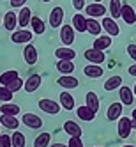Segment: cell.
<instances>
[{
    "instance_id": "obj_1",
    "label": "cell",
    "mask_w": 136,
    "mask_h": 147,
    "mask_svg": "<svg viewBox=\"0 0 136 147\" xmlns=\"http://www.w3.org/2000/svg\"><path fill=\"white\" fill-rule=\"evenodd\" d=\"M131 129H133V119L120 117L119 119V126H117V131H119L120 138H127V136L131 135Z\"/></svg>"
},
{
    "instance_id": "obj_2",
    "label": "cell",
    "mask_w": 136,
    "mask_h": 147,
    "mask_svg": "<svg viewBox=\"0 0 136 147\" xmlns=\"http://www.w3.org/2000/svg\"><path fill=\"white\" fill-rule=\"evenodd\" d=\"M83 57H85L90 64H103L104 60H106V57H104V53L101 50H96V48H88L85 50V53H83Z\"/></svg>"
},
{
    "instance_id": "obj_3",
    "label": "cell",
    "mask_w": 136,
    "mask_h": 147,
    "mask_svg": "<svg viewBox=\"0 0 136 147\" xmlns=\"http://www.w3.org/2000/svg\"><path fill=\"white\" fill-rule=\"evenodd\" d=\"M60 41L64 43V46H71L74 43V27L62 25L60 27Z\"/></svg>"
},
{
    "instance_id": "obj_4",
    "label": "cell",
    "mask_w": 136,
    "mask_h": 147,
    "mask_svg": "<svg viewBox=\"0 0 136 147\" xmlns=\"http://www.w3.org/2000/svg\"><path fill=\"white\" fill-rule=\"evenodd\" d=\"M60 107H62V105H58L53 99H41L39 101V108L43 110L44 113H50V115H57L60 112Z\"/></svg>"
},
{
    "instance_id": "obj_5",
    "label": "cell",
    "mask_w": 136,
    "mask_h": 147,
    "mask_svg": "<svg viewBox=\"0 0 136 147\" xmlns=\"http://www.w3.org/2000/svg\"><path fill=\"white\" fill-rule=\"evenodd\" d=\"M32 37H34V32L21 28V30H16V32H13L11 41H13V43H16V45H21V43H30V41H32Z\"/></svg>"
},
{
    "instance_id": "obj_6",
    "label": "cell",
    "mask_w": 136,
    "mask_h": 147,
    "mask_svg": "<svg viewBox=\"0 0 136 147\" xmlns=\"http://www.w3.org/2000/svg\"><path fill=\"white\" fill-rule=\"evenodd\" d=\"M85 14H88V18H101L106 14V7L101 2H94V4L85 7Z\"/></svg>"
},
{
    "instance_id": "obj_7",
    "label": "cell",
    "mask_w": 136,
    "mask_h": 147,
    "mask_svg": "<svg viewBox=\"0 0 136 147\" xmlns=\"http://www.w3.org/2000/svg\"><path fill=\"white\" fill-rule=\"evenodd\" d=\"M62 22H64V9L62 7H53L51 13H50V25H51V28L62 27Z\"/></svg>"
},
{
    "instance_id": "obj_8",
    "label": "cell",
    "mask_w": 136,
    "mask_h": 147,
    "mask_svg": "<svg viewBox=\"0 0 136 147\" xmlns=\"http://www.w3.org/2000/svg\"><path fill=\"white\" fill-rule=\"evenodd\" d=\"M101 23H103V30H106V34H108V36L113 37V36H119V34H120V28H119L117 22H115L111 16H110V18H108V16H106V18H103V22H101Z\"/></svg>"
},
{
    "instance_id": "obj_9",
    "label": "cell",
    "mask_w": 136,
    "mask_h": 147,
    "mask_svg": "<svg viewBox=\"0 0 136 147\" xmlns=\"http://www.w3.org/2000/svg\"><path fill=\"white\" fill-rule=\"evenodd\" d=\"M57 83H58L62 89H66V90H69V89H76V87L80 85L78 78L72 76V75H62V76L57 80Z\"/></svg>"
},
{
    "instance_id": "obj_10",
    "label": "cell",
    "mask_w": 136,
    "mask_h": 147,
    "mask_svg": "<svg viewBox=\"0 0 136 147\" xmlns=\"http://www.w3.org/2000/svg\"><path fill=\"white\" fill-rule=\"evenodd\" d=\"M23 59H25V62H27L28 66H34L36 62H37V59H39V55H37V48H36L34 45L27 43V46H25V50H23Z\"/></svg>"
},
{
    "instance_id": "obj_11",
    "label": "cell",
    "mask_w": 136,
    "mask_h": 147,
    "mask_svg": "<svg viewBox=\"0 0 136 147\" xmlns=\"http://www.w3.org/2000/svg\"><path fill=\"white\" fill-rule=\"evenodd\" d=\"M23 124L27 126V128L30 129H39L43 128V121H41V117H37L36 113H23Z\"/></svg>"
},
{
    "instance_id": "obj_12",
    "label": "cell",
    "mask_w": 136,
    "mask_h": 147,
    "mask_svg": "<svg viewBox=\"0 0 136 147\" xmlns=\"http://www.w3.org/2000/svg\"><path fill=\"white\" fill-rule=\"evenodd\" d=\"M122 117V103H111L106 110V119L108 121H119Z\"/></svg>"
},
{
    "instance_id": "obj_13",
    "label": "cell",
    "mask_w": 136,
    "mask_h": 147,
    "mask_svg": "<svg viewBox=\"0 0 136 147\" xmlns=\"http://www.w3.org/2000/svg\"><path fill=\"white\" fill-rule=\"evenodd\" d=\"M122 20H124L127 25L136 23V13H134L133 5H129V4H122Z\"/></svg>"
},
{
    "instance_id": "obj_14",
    "label": "cell",
    "mask_w": 136,
    "mask_h": 147,
    "mask_svg": "<svg viewBox=\"0 0 136 147\" xmlns=\"http://www.w3.org/2000/svg\"><path fill=\"white\" fill-rule=\"evenodd\" d=\"M87 22H88V18H85V14H74L72 16V27H74V30H78V32H87Z\"/></svg>"
},
{
    "instance_id": "obj_15",
    "label": "cell",
    "mask_w": 136,
    "mask_h": 147,
    "mask_svg": "<svg viewBox=\"0 0 136 147\" xmlns=\"http://www.w3.org/2000/svg\"><path fill=\"white\" fill-rule=\"evenodd\" d=\"M55 57H58V60H72L76 57V51L69 46H62L55 50Z\"/></svg>"
},
{
    "instance_id": "obj_16",
    "label": "cell",
    "mask_w": 136,
    "mask_h": 147,
    "mask_svg": "<svg viewBox=\"0 0 136 147\" xmlns=\"http://www.w3.org/2000/svg\"><path fill=\"white\" fill-rule=\"evenodd\" d=\"M83 73H85L88 78H101L104 75V69L99 64H88V66L83 67Z\"/></svg>"
},
{
    "instance_id": "obj_17",
    "label": "cell",
    "mask_w": 136,
    "mask_h": 147,
    "mask_svg": "<svg viewBox=\"0 0 136 147\" xmlns=\"http://www.w3.org/2000/svg\"><path fill=\"white\" fill-rule=\"evenodd\" d=\"M30 20H32V11L28 7H21V11L18 13V25L21 28H25L30 25Z\"/></svg>"
},
{
    "instance_id": "obj_18",
    "label": "cell",
    "mask_w": 136,
    "mask_h": 147,
    "mask_svg": "<svg viewBox=\"0 0 136 147\" xmlns=\"http://www.w3.org/2000/svg\"><path fill=\"white\" fill-rule=\"evenodd\" d=\"M41 82H43V80H41V76L39 75H30L28 78H27V82H25V90L27 92H36L39 87H41Z\"/></svg>"
},
{
    "instance_id": "obj_19",
    "label": "cell",
    "mask_w": 136,
    "mask_h": 147,
    "mask_svg": "<svg viewBox=\"0 0 136 147\" xmlns=\"http://www.w3.org/2000/svg\"><path fill=\"white\" fill-rule=\"evenodd\" d=\"M64 131L69 136H81V133H83V129L80 128V124L74 122V121H66L64 122Z\"/></svg>"
},
{
    "instance_id": "obj_20",
    "label": "cell",
    "mask_w": 136,
    "mask_h": 147,
    "mask_svg": "<svg viewBox=\"0 0 136 147\" xmlns=\"http://www.w3.org/2000/svg\"><path fill=\"white\" fill-rule=\"evenodd\" d=\"M76 115H78L81 121H85V122H90V121L96 119V112L90 110L87 105H85V107H78L76 108Z\"/></svg>"
},
{
    "instance_id": "obj_21",
    "label": "cell",
    "mask_w": 136,
    "mask_h": 147,
    "mask_svg": "<svg viewBox=\"0 0 136 147\" xmlns=\"http://www.w3.org/2000/svg\"><path fill=\"white\" fill-rule=\"evenodd\" d=\"M0 124H2L4 128H7V129H16L18 126H19V121H18L16 115H5V113H2V117H0Z\"/></svg>"
},
{
    "instance_id": "obj_22",
    "label": "cell",
    "mask_w": 136,
    "mask_h": 147,
    "mask_svg": "<svg viewBox=\"0 0 136 147\" xmlns=\"http://www.w3.org/2000/svg\"><path fill=\"white\" fill-rule=\"evenodd\" d=\"M16 25H18V14L13 13V11H7L4 14V27H5V30H14Z\"/></svg>"
},
{
    "instance_id": "obj_23",
    "label": "cell",
    "mask_w": 136,
    "mask_h": 147,
    "mask_svg": "<svg viewBox=\"0 0 136 147\" xmlns=\"http://www.w3.org/2000/svg\"><path fill=\"white\" fill-rule=\"evenodd\" d=\"M111 46V36H99L96 41H94V46L92 48H96V50H101V51H104V50H108Z\"/></svg>"
},
{
    "instance_id": "obj_24",
    "label": "cell",
    "mask_w": 136,
    "mask_h": 147,
    "mask_svg": "<svg viewBox=\"0 0 136 147\" xmlns=\"http://www.w3.org/2000/svg\"><path fill=\"white\" fill-rule=\"evenodd\" d=\"M119 94H120V99H122L124 105H133V101H134V92H133V89L122 85L119 89Z\"/></svg>"
},
{
    "instance_id": "obj_25",
    "label": "cell",
    "mask_w": 136,
    "mask_h": 147,
    "mask_svg": "<svg viewBox=\"0 0 136 147\" xmlns=\"http://www.w3.org/2000/svg\"><path fill=\"white\" fill-rule=\"evenodd\" d=\"M104 90H115V89H120L122 87V76H119V75H115V76H110L106 82H104Z\"/></svg>"
},
{
    "instance_id": "obj_26",
    "label": "cell",
    "mask_w": 136,
    "mask_h": 147,
    "mask_svg": "<svg viewBox=\"0 0 136 147\" xmlns=\"http://www.w3.org/2000/svg\"><path fill=\"white\" fill-rule=\"evenodd\" d=\"M19 76H18V71H14V69H9V71H5L4 75H0V83H2L4 87H7V85H11L13 82H16Z\"/></svg>"
},
{
    "instance_id": "obj_27",
    "label": "cell",
    "mask_w": 136,
    "mask_h": 147,
    "mask_svg": "<svg viewBox=\"0 0 136 147\" xmlns=\"http://www.w3.org/2000/svg\"><path fill=\"white\" fill-rule=\"evenodd\" d=\"M101 30H103V23H99L96 18H88V22H87V32L99 37Z\"/></svg>"
},
{
    "instance_id": "obj_28",
    "label": "cell",
    "mask_w": 136,
    "mask_h": 147,
    "mask_svg": "<svg viewBox=\"0 0 136 147\" xmlns=\"http://www.w3.org/2000/svg\"><path fill=\"white\" fill-rule=\"evenodd\" d=\"M30 28H32L34 34H44V30H46L44 22L39 16H32V20H30Z\"/></svg>"
},
{
    "instance_id": "obj_29",
    "label": "cell",
    "mask_w": 136,
    "mask_h": 147,
    "mask_svg": "<svg viewBox=\"0 0 136 147\" xmlns=\"http://www.w3.org/2000/svg\"><path fill=\"white\" fill-rule=\"evenodd\" d=\"M60 105L66 110H74V98H72L67 90H64V92L60 94Z\"/></svg>"
},
{
    "instance_id": "obj_30",
    "label": "cell",
    "mask_w": 136,
    "mask_h": 147,
    "mask_svg": "<svg viewBox=\"0 0 136 147\" xmlns=\"http://www.w3.org/2000/svg\"><path fill=\"white\" fill-rule=\"evenodd\" d=\"M57 69L62 73V75H72L74 64H72V60H58L57 62Z\"/></svg>"
},
{
    "instance_id": "obj_31",
    "label": "cell",
    "mask_w": 136,
    "mask_h": 147,
    "mask_svg": "<svg viewBox=\"0 0 136 147\" xmlns=\"http://www.w3.org/2000/svg\"><path fill=\"white\" fill-rule=\"evenodd\" d=\"M110 14L113 20L122 18V2L120 0H110Z\"/></svg>"
},
{
    "instance_id": "obj_32",
    "label": "cell",
    "mask_w": 136,
    "mask_h": 147,
    "mask_svg": "<svg viewBox=\"0 0 136 147\" xmlns=\"http://www.w3.org/2000/svg\"><path fill=\"white\" fill-rule=\"evenodd\" d=\"M85 99H87V107L97 113V110H99V98H97V94L96 92H87Z\"/></svg>"
},
{
    "instance_id": "obj_33",
    "label": "cell",
    "mask_w": 136,
    "mask_h": 147,
    "mask_svg": "<svg viewBox=\"0 0 136 147\" xmlns=\"http://www.w3.org/2000/svg\"><path fill=\"white\" fill-rule=\"evenodd\" d=\"M50 142H51V135L44 131V133H41L37 138L34 140V147H48Z\"/></svg>"
},
{
    "instance_id": "obj_34",
    "label": "cell",
    "mask_w": 136,
    "mask_h": 147,
    "mask_svg": "<svg viewBox=\"0 0 136 147\" xmlns=\"http://www.w3.org/2000/svg\"><path fill=\"white\" fill-rule=\"evenodd\" d=\"M0 112L5 113V115H18L19 113V107L14 103H4L2 107H0Z\"/></svg>"
},
{
    "instance_id": "obj_35",
    "label": "cell",
    "mask_w": 136,
    "mask_h": 147,
    "mask_svg": "<svg viewBox=\"0 0 136 147\" xmlns=\"http://www.w3.org/2000/svg\"><path fill=\"white\" fill-rule=\"evenodd\" d=\"M11 138H13V147H25V135L23 133H19L14 129V133L11 135Z\"/></svg>"
},
{
    "instance_id": "obj_36",
    "label": "cell",
    "mask_w": 136,
    "mask_h": 147,
    "mask_svg": "<svg viewBox=\"0 0 136 147\" xmlns=\"http://www.w3.org/2000/svg\"><path fill=\"white\" fill-rule=\"evenodd\" d=\"M13 94L14 92H11L7 87H4V85H0V101H4V103H11V99H13Z\"/></svg>"
},
{
    "instance_id": "obj_37",
    "label": "cell",
    "mask_w": 136,
    "mask_h": 147,
    "mask_svg": "<svg viewBox=\"0 0 136 147\" xmlns=\"http://www.w3.org/2000/svg\"><path fill=\"white\" fill-rule=\"evenodd\" d=\"M25 87V82L21 80V78H18L16 82H13L11 85H7V89L11 90V92H16V90H19V89H23Z\"/></svg>"
},
{
    "instance_id": "obj_38",
    "label": "cell",
    "mask_w": 136,
    "mask_h": 147,
    "mask_svg": "<svg viewBox=\"0 0 136 147\" xmlns=\"http://www.w3.org/2000/svg\"><path fill=\"white\" fill-rule=\"evenodd\" d=\"M67 147H83L81 136H71L69 142H67Z\"/></svg>"
},
{
    "instance_id": "obj_39",
    "label": "cell",
    "mask_w": 136,
    "mask_h": 147,
    "mask_svg": "<svg viewBox=\"0 0 136 147\" xmlns=\"http://www.w3.org/2000/svg\"><path fill=\"white\" fill-rule=\"evenodd\" d=\"M0 147H13V138L9 135H2L0 136Z\"/></svg>"
},
{
    "instance_id": "obj_40",
    "label": "cell",
    "mask_w": 136,
    "mask_h": 147,
    "mask_svg": "<svg viewBox=\"0 0 136 147\" xmlns=\"http://www.w3.org/2000/svg\"><path fill=\"white\" fill-rule=\"evenodd\" d=\"M72 7H74L76 11L80 13L81 9H85V7H87V5H85V0H72Z\"/></svg>"
},
{
    "instance_id": "obj_41",
    "label": "cell",
    "mask_w": 136,
    "mask_h": 147,
    "mask_svg": "<svg viewBox=\"0 0 136 147\" xmlns=\"http://www.w3.org/2000/svg\"><path fill=\"white\" fill-rule=\"evenodd\" d=\"M127 55H129L133 60H136V45H129V46H127Z\"/></svg>"
},
{
    "instance_id": "obj_42",
    "label": "cell",
    "mask_w": 136,
    "mask_h": 147,
    "mask_svg": "<svg viewBox=\"0 0 136 147\" xmlns=\"http://www.w3.org/2000/svg\"><path fill=\"white\" fill-rule=\"evenodd\" d=\"M25 2L27 0H11V5L13 7H25Z\"/></svg>"
},
{
    "instance_id": "obj_43",
    "label": "cell",
    "mask_w": 136,
    "mask_h": 147,
    "mask_svg": "<svg viewBox=\"0 0 136 147\" xmlns=\"http://www.w3.org/2000/svg\"><path fill=\"white\" fill-rule=\"evenodd\" d=\"M127 71H129V75H131V76H136V64H134V66H131Z\"/></svg>"
},
{
    "instance_id": "obj_44",
    "label": "cell",
    "mask_w": 136,
    "mask_h": 147,
    "mask_svg": "<svg viewBox=\"0 0 136 147\" xmlns=\"http://www.w3.org/2000/svg\"><path fill=\"white\" fill-rule=\"evenodd\" d=\"M51 147H67L66 144H51Z\"/></svg>"
},
{
    "instance_id": "obj_45",
    "label": "cell",
    "mask_w": 136,
    "mask_h": 147,
    "mask_svg": "<svg viewBox=\"0 0 136 147\" xmlns=\"http://www.w3.org/2000/svg\"><path fill=\"white\" fill-rule=\"evenodd\" d=\"M133 128L136 129V119H133Z\"/></svg>"
},
{
    "instance_id": "obj_46",
    "label": "cell",
    "mask_w": 136,
    "mask_h": 147,
    "mask_svg": "<svg viewBox=\"0 0 136 147\" xmlns=\"http://www.w3.org/2000/svg\"><path fill=\"white\" fill-rule=\"evenodd\" d=\"M133 119H136V108L133 110Z\"/></svg>"
},
{
    "instance_id": "obj_47",
    "label": "cell",
    "mask_w": 136,
    "mask_h": 147,
    "mask_svg": "<svg viewBox=\"0 0 136 147\" xmlns=\"http://www.w3.org/2000/svg\"><path fill=\"white\" fill-rule=\"evenodd\" d=\"M133 92H134V96H136V85H134V89H133Z\"/></svg>"
},
{
    "instance_id": "obj_48",
    "label": "cell",
    "mask_w": 136,
    "mask_h": 147,
    "mask_svg": "<svg viewBox=\"0 0 136 147\" xmlns=\"http://www.w3.org/2000/svg\"><path fill=\"white\" fill-rule=\"evenodd\" d=\"M122 147H136V145H122Z\"/></svg>"
},
{
    "instance_id": "obj_49",
    "label": "cell",
    "mask_w": 136,
    "mask_h": 147,
    "mask_svg": "<svg viewBox=\"0 0 136 147\" xmlns=\"http://www.w3.org/2000/svg\"><path fill=\"white\" fill-rule=\"evenodd\" d=\"M94 2H101V0H94Z\"/></svg>"
},
{
    "instance_id": "obj_50",
    "label": "cell",
    "mask_w": 136,
    "mask_h": 147,
    "mask_svg": "<svg viewBox=\"0 0 136 147\" xmlns=\"http://www.w3.org/2000/svg\"><path fill=\"white\" fill-rule=\"evenodd\" d=\"M43 2H50V0H43Z\"/></svg>"
},
{
    "instance_id": "obj_51",
    "label": "cell",
    "mask_w": 136,
    "mask_h": 147,
    "mask_svg": "<svg viewBox=\"0 0 136 147\" xmlns=\"http://www.w3.org/2000/svg\"><path fill=\"white\" fill-rule=\"evenodd\" d=\"M0 23H2V20H0Z\"/></svg>"
},
{
    "instance_id": "obj_52",
    "label": "cell",
    "mask_w": 136,
    "mask_h": 147,
    "mask_svg": "<svg viewBox=\"0 0 136 147\" xmlns=\"http://www.w3.org/2000/svg\"><path fill=\"white\" fill-rule=\"evenodd\" d=\"M0 136H2V133H0Z\"/></svg>"
}]
</instances>
